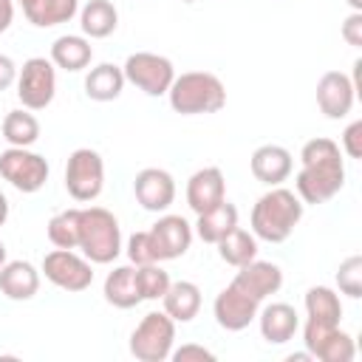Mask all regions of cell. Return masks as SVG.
Instances as JSON below:
<instances>
[{
    "instance_id": "cell-37",
    "label": "cell",
    "mask_w": 362,
    "mask_h": 362,
    "mask_svg": "<svg viewBox=\"0 0 362 362\" xmlns=\"http://www.w3.org/2000/svg\"><path fill=\"white\" fill-rule=\"evenodd\" d=\"M342 40L354 48H362V11H351L342 23Z\"/></svg>"
},
{
    "instance_id": "cell-23",
    "label": "cell",
    "mask_w": 362,
    "mask_h": 362,
    "mask_svg": "<svg viewBox=\"0 0 362 362\" xmlns=\"http://www.w3.org/2000/svg\"><path fill=\"white\" fill-rule=\"evenodd\" d=\"M235 226H238V206L223 198L218 206H212V209H206V212L198 215V221H195V235H198L204 243H218V240H221L223 235H229Z\"/></svg>"
},
{
    "instance_id": "cell-25",
    "label": "cell",
    "mask_w": 362,
    "mask_h": 362,
    "mask_svg": "<svg viewBox=\"0 0 362 362\" xmlns=\"http://www.w3.org/2000/svg\"><path fill=\"white\" fill-rule=\"evenodd\" d=\"M105 300L116 308H133L141 303V291L136 283V266H116L105 277Z\"/></svg>"
},
{
    "instance_id": "cell-43",
    "label": "cell",
    "mask_w": 362,
    "mask_h": 362,
    "mask_svg": "<svg viewBox=\"0 0 362 362\" xmlns=\"http://www.w3.org/2000/svg\"><path fill=\"white\" fill-rule=\"evenodd\" d=\"M348 6H351L354 11H362V0H348Z\"/></svg>"
},
{
    "instance_id": "cell-8",
    "label": "cell",
    "mask_w": 362,
    "mask_h": 362,
    "mask_svg": "<svg viewBox=\"0 0 362 362\" xmlns=\"http://www.w3.org/2000/svg\"><path fill=\"white\" fill-rule=\"evenodd\" d=\"M57 93V65L45 57H31L17 71V99L25 110H42Z\"/></svg>"
},
{
    "instance_id": "cell-21",
    "label": "cell",
    "mask_w": 362,
    "mask_h": 362,
    "mask_svg": "<svg viewBox=\"0 0 362 362\" xmlns=\"http://www.w3.org/2000/svg\"><path fill=\"white\" fill-rule=\"evenodd\" d=\"M161 305L175 322H192L201 311V288L189 280H175L164 291Z\"/></svg>"
},
{
    "instance_id": "cell-22",
    "label": "cell",
    "mask_w": 362,
    "mask_h": 362,
    "mask_svg": "<svg viewBox=\"0 0 362 362\" xmlns=\"http://www.w3.org/2000/svg\"><path fill=\"white\" fill-rule=\"evenodd\" d=\"M119 25V11L110 0H88L79 11V28L90 40H105L116 31Z\"/></svg>"
},
{
    "instance_id": "cell-39",
    "label": "cell",
    "mask_w": 362,
    "mask_h": 362,
    "mask_svg": "<svg viewBox=\"0 0 362 362\" xmlns=\"http://www.w3.org/2000/svg\"><path fill=\"white\" fill-rule=\"evenodd\" d=\"M14 20V0H0V34L11 25Z\"/></svg>"
},
{
    "instance_id": "cell-35",
    "label": "cell",
    "mask_w": 362,
    "mask_h": 362,
    "mask_svg": "<svg viewBox=\"0 0 362 362\" xmlns=\"http://www.w3.org/2000/svg\"><path fill=\"white\" fill-rule=\"evenodd\" d=\"M348 158H362V122H351L342 133V147H339Z\"/></svg>"
},
{
    "instance_id": "cell-6",
    "label": "cell",
    "mask_w": 362,
    "mask_h": 362,
    "mask_svg": "<svg viewBox=\"0 0 362 362\" xmlns=\"http://www.w3.org/2000/svg\"><path fill=\"white\" fill-rule=\"evenodd\" d=\"M105 187V161L96 150L79 147L65 164V189L74 201H96Z\"/></svg>"
},
{
    "instance_id": "cell-26",
    "label": "cell",
    "mask_w": 362,
    "mask_h": 362,
    "mask_svg": "<svg viewBox=\"0 0 362 362\" xmlns=\"http://www.w3.org/2000/svg\"><path fill=\"white\" fill-rule=\"evenodd\" d=\"M305 314L308 320L314 322H322V325H339L342 320V303H339V294L328 286H311L305 291Z\"/></svg>"
},
{
    "instance_id": "cell-38",
    "label": "cell",
    "mask_w": 362,
    "mask_h": 362,
    "mask_svg": "<svg viewBox=\"0 0 362 362\" xmlns=\"http://www.w3.org/2000/svg\"><path fill=\"white\" fill-rule=\"evenodd\" d=\"M17 82V65L11 57L0 54V90H8Z\"/></svg>"
},
{
    "instance_id": "cell-42",
    "label": "cell",
    "mask_w": 362,
    "mask_h": 362,
    "mask_svg": "<svg viewBox=\"0 0 362 362\" xmlns=\"http://www.w3.org/2000/svg\"><path fill=\"white\" fill-rule=\"evenodd\" d=\"M314 356L308 351H300V354H288V362H311Z\"/></svg>"
},
{
    "instance_id": "cell-1",
    "label": "cell",
    "mask_w": 362,
    "mask_h": 362,
    "mask_svg": "<svg viewBox=\"0 0 362 362\" xmlns=\"http://www.w3.org/2000/svg\"><path fill=\"white\" fill-rule=\"evenodd\" d=\"M300 173L294 178L303 204H325L345 187V161L334 139L317 136L300 150Z\"/></svg>"
},
{
    "instance_id": "cell-27",
    "label": "cell",
    "mask_w": 362,
    "mask_h": 362,
    "mask_svg": "<svg viewBox=\"0 0 362 362\" xmlns=\"http://www.w3.org/2000/svg\"><path fill=\"white\" fill-rule=\"evenodd\" d=\"M215 246H218L221 260L229 263V266H235V269H240V266H246L249 260L257 257V238L252 232L240 229V226H235L229 235H223Z\"/></svg>"
},
{
    "instance_id": "cell-5",
    "label": "cell",
    "mask_w": 362,
    "mask_h": 362,
    "mask_svg": "<svg viewBox=\"0 0 362 362\" xmlns=\"http://www.w3.org/2000/svg\"><path fill=\"white\" fill-rule=\"evenodd\" d=\"M175 345V320L167 311H147L130 334V354L139 362H164Z\"/></svg>"
},
{
    "instance_id": "cell-9",
    "label": "cell",
    "mask_w": 362,
    "mask_h": 362,
    "mask_svg": "<svg viewBox=\"0 0 362 362\" xmlns=\"http://www.w3.org/2000/svg\"><path fill=\"white\" fill-rule=\"evenodd\" d=\"M48 161L40 153H31L28 147H8L0 153V175L17 192H40L48 181Z\"/></svg>"
},
{
    "instance_id": "cell-7",
    "label": "cell",
    "mask_w": 362,
    "mask_h": 362,
    "mask_svg": "<svg viewBox=\"0 0 362 362\" xmlns=\"http://www.w3.org/2000/svg\"><path fill=\"white\" fill-rule=\"evenodd\" d=\"M124 82L136 85L147 96H164L175 79V68L167 57L153 54V51H136L124 59L122 65Z\"/></svg>"
},
{
    "instance_id": "cell-16",
    "label": "cell",
    "mask_w": 362,
    "mask_h": 362,
    "mask_svg": "<svg viewBox=\"0 0 362 362\" xmlns=\"http://www.w3.org/2000/svg\"><path fill=\"white\" fill-rule=\"evenodd\" d=\"M226 198V178L218 167H201L187 181V204L195 215L218 206Z\"/></svg>"
},
{
    "instance_id": "cell-15",
    "label": "cell",
    "mask_w": 362,
    "mask_h": 362,
    "mask_svg": "<svg viewBox=\"0 0 362 362\" xmlns=\"http://www.w3.org/2000/svg\"><path fill=\"white\" fill-rule=\"evenodd\" d=\"M232 286H238L243 294H249L252 300L263 303L266 297L277 294L280 286H283V272L277 263H269V260H249L246 266L238 269V274L232 277Z\"/></svg>"
},
{
    "instance_id": "cell-32",
    "label": "cell",
    "mask_w": 362,
    "mask_h": 362,
    "mask_svg": "<svg viewBox=\"0 0 362 362\" xmlns=\"http://www.w3.org/2000/svg\"><path fill=\"white\" fill-rule=\"evenodd\" d=\"M136 283H139L141 300H161L173 280L161 269V263H144V266H136Z\"/></svg>"
},
{
    "instance_id": "cell-14",
    "label": "cell",
    "mask_w": 362,
    "mask_h": 362,
    "mask_svg": "<svg viewBox=\"0 0 362 362\" xmlns=\"http://www.w3.org/2000/svg\"><path fill=\"white\" fill-rule=\"evenodd\" d=\"M356 90L348 74L342 71H325L317 82V105L328 119H345L354 107Z\"/></svg>"
},
{
    "instance_id": "cell-3",
    "label": "cell",
    "mask_w": 362,
    "mask_h": 362,
    "mask_svg": "<svg viewBox=\"0 0 362 362\" xmlns=\"http://www.w3.org/2000/svg\"><path fill=\"white\" fill-rule=\"evenodd\" d=\"M167 96H170V107L181 116L218 113L226 105V88L209 71H187L175 76Z\"/></svg>"
},
{
    "instance_id": "cell-41",
    "label": "cell",
    "mask_w": 362,
    "mask_h": 362,
    "mask_svg": "<svg viewBox=\"0 0 362 362\" xmlns=\"http://www.w3.org/2000/svg\"><path fill=\"white\" fill-rule=\"evenodd\" d=\"M8 221V198L0 192V226Z\"/></svg>"
},
{
    "instance_id": "cell-46",
    "label": "cell",
    "mask_w": 362,
    "mask_h": 362,
    "mask_svg": "<svg viewBox=\"0 0 362 362\" xmlns=\"http://www.w3.org/2000/svg\"><path fill=\"white\" fill-rule=\"evenodd\" d=\"M184 3H195V0H184Z\"/></svg>"
},
{
    "instance_id": "cell-28",
    "label": "cell",
    "mask_w": 362,
    "mask_h": 362,
    "mask_svg": "<svg viewBox=\"0 0 362 362\" xmlns=\"http://www.w3.org/2000/svg\"><path fill=\"white\" fill-rule=\"evenodd\" d=\"M79 11V0H37L25 8V17L37 28H54L74 20Z\"/></svg>"
},
{
    "instance_id": "cell-45",
    "label": "cell",
    "mask_w": 362,
    "mask_h": 362,
    "mask_svg": "<svg viewBox=\"0 0 362 362\" xmlns=\"http://www.w3.org/2000/svg\"><path fill=\"white\" fill-rule=\"evenodd\" d=\"M17 3H20V6H23V11H25V8H28L31 3H37V0H17Z\"/></svg>"
},
{
    "instance_id": "cell-18",
    "label": "cell",
    "mask_w": 362,
    "mask_h": 362,
    "mask_svg": "<svg viewBox=\"0 0 362 362\" xmlns=\"http://www.w3.org/2000/svg\"><path fill=\"white\" fill-rule=\"evenodd\" d=\"M257 322H260V337L269 345H286L288 339H294L300 328V317L288 303H269L263 311H257Z\"/></svg>"
},
{
    "instance_id": "cell-4",
    "label": "cell",
    "mask_w": 362,
    "mask_h": 362,
    "mask_svg": "<svg viewBox=\"0 0 362 362\" xmlns=\"http://www.w3.org/2000/svg\"><path fill=\"white\" fill-rule=\"evenodd\" d=\"M90 263H113L122 252V229L110 209L85 206L79 209V246Z\"/></svg>"
},
{
    "instance_id": "cell-29",
    "label": "cell",
    "mask_w": 362,
    "mask_h": 362,
    "mask_svg": "<svg viewBox=\"0 0 362 362\" xmlns=\"http://www.w3.org/2000/svg\"><path fill=\"white\" fill-rule=\"evenodd\" d=\"M3 139L11 147H31L40 139V122L28 110H8L3 119Z\"/></svg>"
},
{
    "instance_id": "cell-11",
    "label": "cell",
    "mask_w": 362,
    "mask_h": 362,
    "mask_svg": "<svg viewBox=\"0 0 362 362\" xmlns=\"http://www.w3.org/2000/svg\"><path fill=\"white\" fill-rule=\"evenodd\" d=\"M257 311H260V303L252 300L249 294H243L232 283L226 288H221L218 297H215V303H212L215 322L223 331H243V328H249L257 320Z\"/></svg>"
},
{
    "instance_id": "cell-2",
    "label": "cell",
    "mask_w": 362,
    "mask_h": 362,
    "mask_svg": "<svg viewBox=\"0 0 362 362\" xmlns=\"http://www.w3.org/2000/svg\"><path fill=\"white\" fill-rule=\"evenodd\" d=\"M303 209L305 204L300 201L297 192L286 187H272L252 206V235L266 243H283L303 221Z\"/></svg>"
},
{
    "instance_id": "cell-10",
    "label": "cell",
    "mask_w": 362,
    "mask_h": 362,
    "mask_svg": "<svg viewBox=\"0 0 362 362\" xmlns=\"http://www.w3.org/2000/svg\"><path fill=\"white\" fill-rule=\"evenodd\" d=\"M42 274L62 291H85L93 283V269L88 257H79L74 249H54L42 257Z\"/></svg>"
},
{
    "instance_id": "cell-13",
    "label": "cell",
    "mask_w": 362,
    "mask_h": 362,
    "mask_svg": "<svg viewBox=\"0 0 362 362\" xmlns=\"http://www.w3.org/2000/svg\"><path fill=\"white\" fill-rule=\"evenodd\" d=\"M147 232H150V238H153L158 263L175 260V257H181V255H187V249H189V243H192V226H189L187 218H181V215H161Z\"/></svg>"
},
{
    "instance_id": "cell-19",
    "label": "cell",
    "mask_w": 362,
    "mask_h": 362,
    "mask_svg": "<svg viewBox=\"0 0 362 362\" xmlns=\"http://www.w3.org/2000/svg\"><path fill=\"white\" fill-rule=\"evenodd\" d=\"M0 291L14 303L31 300L40 291V272L28 260H8L0 266Z\"/></svg>"
},
{
    "instance_id": "cell-36",
    "label": "cell",
    "mask_w": 362,
    "mask_h": 362,
    "mask_svg": "<svg viewBox=\"0 0 362 362\" xmlns=\"http://www.w3.org/2000/svg\"><path fill=\"white\" fill-rule=\"evenodd\" d=\"M170 356H173L175 362H212V359H215V354H212L209 348L195 345V342H187V345L175 348Z\"/></svg>"
},
{
    "instance_id": "cell-17",
    "label": "cell",
    "mask_w": 362,
    "mask_h": 362,
    "mask_svg": "<svg viewBox=\"0 0 362 362\" xmlns=\"http://www.w3.org/2000/svg\"><path fill=\"white\" fill-rule=\"evenodd\" d=\"M249 167H252V175L266 184V187H280L291 170H294V161H291V153L280 144H260L252 158H249Z\"/></svg>"
},
{
    "instance_id": "cell-12",
    "label": "cell",
    "mask_w": 362,
    "mask_h": 362,
    "mask_svg": "<svg viewBox=\"0 0 362 362\" xmlns=\"http://www.w3.org/2000/svg\"><path fill=\"white\" fill-rule=\"evenodd\" d=\"M133 192L141 209L147 212H164L175 201V178L161 167H144L133 178Z\"/></svg>"
},
{
    "instance_id": "cell-20",
    "label": "cell",
    "mask_w": 362,
    "mask_h": 362,
    "mask_svg": "<svg viewBox=\"0 0 362 362\" xmlns=\"http://www.w3.org/2000/svg\"><path fill=\"white\" fill-rule=\"evenodd\" d=\"M90 59H93V48L85 34H62L51 45V62L62 71L76 74V71L88 68Z\"/></svg>"
},
{
    "instance_id": "cell-31",
    "label": "cell",
    "mask_w": 362,
    "mask_h": 362,
    "mask_svg": "<svg viewBox=\"0 0 362 362\" xmlns=\"http://www.w3.org/2000/svg\"><path fill=\"white\" fill-rule=\"evenodd\" d=\"M48 240L57 246V249H76L79 246V209H62L57 212L48 226Z\"/></svg>"
},
{
    "instance_id": "cell-40",
    "label": "cell",
    "mask_w": 362,
    "mask_h": 362,
    "mask_svg": "<svg viewBox=\"0 0 362 362\" xmlns=\"http://www.w3.org/2000/svg\"><path fill=\"white\" fill-rule=\"evenodd\" d=\"M351 82H354V90L362 93V59L354 62V76H351Z\"/></svg>"
},
{
    "instance_id": "cell-44",
    "label": "cell",
    "mask_w": 362,
    "mask_h": 362,
    "mask_svg": "<svg viewBox=\"0 0 362 362\" xmlns=\"http://www.w3.org/2000/svg\"><path fill=\"white\" fill-rule=\"evenodd\" d=\"M6 263V246H3V240H0V266Z\"/></svg>"
},
{
    "instance_id": "cell-24",
    "label": "cell",
    "mask_w": 362,
    "mask_h": 362,
    "mask_svg": "<svg viewBox=\"0 0 362 362\" xmlns=\"http://www.w3.org/2000/svg\"><path fill=\"white\" fill-rule=\"evenodd\" d=\"M122 88H124V74L113 62H102L90 68L85 76V93L93 102H113L122 96Z\"/></svg>"
},
{
    "instance_id": "cell-30",
    "label": "cell",
    "mask_w": 362,
    "mask_h": 362,
    "mask_svg": "<svg viewBox=\"0 0 362 362\" xmlns=\"http://www.w3.org/2000/svg\"><path fill=\"white\" fill-rule=\"evenodd\" d=\"M308 354H311L314 359H320V362H351L354 354H356V348H354V337H351V334L334 328V331H328L325 337H320V339L311 345Z\"/></svg>"
},
{
    "instance_id": "cell-34",
    "label": "cell",
    "mask_w": 362,
    "mask_h": 362,
    "mask_svg": "<svg viewBox=\"0 0 362 362\" xmlns=\"http://www.w3.org/2000/svg\"><path fill=\"white\" fill-rule=\"evenodd\" d=\"M127 257L133 266H144V263H158L156 257V246H153V238L150 232H133L130 240H127Z\"/></svg>"
},
{
    "instance_id": "cell-33",
    "label": "cell",
    "mask_w": 362,
    "mask_h": 362,
    "mask_svg": "<svg viewBox=\"0 0 362 362\" xmlns=\"http://www.w3.org/2000/svg\"><path fill=\"white\" fill-rule=\"evenodd\" d=\"M337 286L351 300H359L362 297V257L359 255H351L348 260L339 263V269H337Z\"/></svg>"
}]
</instances>
